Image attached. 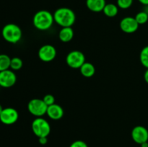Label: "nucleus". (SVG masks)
Returning <instances> with one entry per match:
<instances>
[{"instance_id":"nucleus-1","label":"nucleus","mask_w":148,"mask_h":147,"mask_svg":"<svg viewBox=\"0 0 148 147\" xmlns=\"http://www.w3.org/2000/svg\"><path fill=\"white\" fill-rule=\"evenodd\" d=\"M53 14L55 22L62 27H72L76 20L75 12L68 7H60Z\"/></svg>"},{"instance_id":"nucleus-2","label":"nucleus","mask_w":148,"mask_h":147,"mask_svg":"<svg viewBox=\"0 0 148 147\" xmlns=\"http://www.w3.org/2000/svg\"><path fill=\"white\" fill-rule=\"evenodd\" d=\"M53 14L48 10H40L33 16V25L39 30L44 31L49 30L53 25Z\"/></svg>"},{"instance_id":"nucleus-3","label":"nucleus","mask_w":148,"mask_h":147,"mask_svg":"<svg viewBox=\"0 0 148 147\" xmlns=\"http://www.w3.org/2000/svg\"><path fill=\"white\" fill-rule=\"evenodd\" d=\"M1 35L4 40L10 43H17L23 37V31L17 24L9 23L3 27Z\"/></svg>"},{"instance_id":"nucleus-4","label":"nucleus","mask_w":148,"mask_h":147,"mask_svg":"<svg viewBox=\"0 0 148 147\" xmlns=\"http://www.w3.org/2000/svg\"><path fill=\"white\" fill-rule=\"evenodd\" d=\"M32 131L38 137H48L51 133V125L46 119L43 118H36L31 124Z\"/></svg>"},{"instance_id":"nucleus-5","label":"nucleus","mask_w":148,"mask_h":147,"mask_svg":"<svg viewBox=\"0 0 148 147\" xmlns=\"http://www.w3.org/2000/svg\"><path fill=\"white\" fill-rule=\"evenodd\" d=\"M48 106L43 99L35 98L31 99L27 104V110L29 112L36 118H40L46 114Z\"/></svg>"},{"instance_id":"nucleus-6","label":"nucleus","mask_w":148,"mask_h":147,"mask_svg":"<svg viewBox=\"0 0 148 147\" xmlns=\"http://www.w3.org/2000/svg\"><path fill=\"white\" fill-rule=\"evenodd\" d=\"M85 62V56L79 50H72L66 57V63L72 69H79Z\"/></svg>"},{"instance_id":"nucleus-7","label":"nucleus","mask_w":148,"mask_h":147,"mask_svg":"<svg viewBox=\"0 0 148 147\" xmlns=\"http://www.w3.org/2000/svg\"><path fill=\"white\" fill-rule=\"evenodd\" d=\"M19 118L17 110L13 108H4L0 115V121L4 125H12L15 123Z\"/></svg>"},{"instance_id":"nucleus-8","label":"nucleus","mask_w":148,"mask_h":147,"mask_svg":"<svg viewBox=\"0 0 148 147\" xmlns=\"http://www.w3.org/2000/svg\"><path fill=\"white\" fill-rule=\"evenodd\" d=\"M17 82V76L12 69L0 71V86L3 88H10L14 86Z\"/></svg>"},{"instance_id":"nucleus-9","label":"nucleus","mask_w":148,"mask_h":147,"mask_svg":"<svg viewBox=\"0 0 148 147\" xmlns=\"http://www.w3.org/2000/svg\"><path fill=\"white\" fill-rule=\"evenodd\" d=\"M38 57L42 61L50 62L53 61L56 56V50L54 46L51 45H43L39 48L38 52Z\"/></svg>"},{"instance_id":"nucleus-10","label":"nucleus","mask_w":148,"mask_h":147,"mask_svg":"<svg viewBox=\"0 0 148 147\" xmlns=\"http://www.w3.org/2000/svg\"><path fill=\"white\" fill-rule=\"evenodd\" d=\"M132 138L138 144L148 141V131L143 125H137L132 131Z\"/></svg>"},{"instance_id":"nucleus-11","label":"nucleus","mask_w":148,"mask_h":147,"mask_svg":"<svg viewBox=\"0 0 148 147\" xmlns=\"http://www.w3.org/2000/svg\"><path fill=\"white\" fill-rule=\"evenodd\" d=\"M140 24L132 17H124L120 22V28L126 33H134L138 30Z\"/></svg>"},{"instance_id":"nucleus-12","label":"nucleus","mask_w":148,"mask_h":147,"mask_svg":"<svg viewBox=\"0 0 148 147\" xmlns=\"http://www.w3.org/2000/svg\"><path fill=\"white\" fill-rule=\"evenodd\" d=\"M46 114L51 120H58L63 117L64 110L60 105L54 103L50 106H48Z\"/></svg>"},{"instance_id":"nucleus-13","label":"nucleus","mask_w":148,"mask_h":147,"mask_svg":"<svg viewBox=\"0 0 148 147\" xmlns=\"http://www.w3.org/2000/svg\"><path fill=\"white\" fill-rule=\"evenodd\" d=\"M106 4V0H86L87 7L93 12H103Z\"/></svg>"},{"instance_id":"nucleus-14","label":"nucleus","mask_w":148,"mask_h":147,"mask_svg":"<svg viewBox=\"0 0 148 147\" xmlns=\"http://www.w3.org/2000/svg\"><path fill=\"white\" fill-rule=\"evenodd\" d=\"M74 37V30L72 27H62L59 33V37L63 43L71 41Z\"/></svg>"},{"instance_id":"nucleus-15","label":"nucleus","mask_w":148,"mask_h":147,"mask_svg":"<svg viewBox=\"0 0 148 147\" xmlns=\"http://www.w3.org/2000/svg\"><path fill=\"white\" fill-rule=\"evenodd\" d=\"M79 70H80L81 74L86 78L92 77L95 73V66L90 62L85 61L79 68Z\"/></svg>"},{"instance_id":"nucleus-16","label":"nucleus","mask_w":148,"mask_h":147,"mask_svg":"<svg viewBox=\"0 0 148 147\" xmlns=\"http://www.w3.org/2000/svg\"><path fill=\"white\" fill-rule=\"evenodd\" d=\"M103 12L104 14L108 17H114L118 14L119 7L118 6L113 3H109V4H106Z\"/></svg>"},{"instance_id":"nucleus-17","label":"nucleus","mask_w":148,"mask_h":147,"mask_svg":"<svg viewBox=\"0 0 148 147\" xmlns=\"http://www.w3.org/2000/svg\"><path fill=\"white\" fill-rule=\"evenodd\" d=\"M11 58L7 54H0V71L10 69Z\"/></svg>"},{"instance_id":"nucleus-18","label":"nucleus","mask_w":148,"mask_h":147,"mask_svg":"<svg viewBox=\"0 0 148 147\" xmlns=\"http://www.w3.org/2000/svg\"><path fill=\"white\" fill-rule=\"evenodd\" d=\"M140 60L142 65L146 69H148V46H145L142 49L140 54Z\"/></svg>"},{"instance_id":"nucleus-19","label":"nucleus","mask_w":148,"mask_h":147,"mask_svg":"<svg viewBox=\"0 0 148 147\" xmlns=\"http://www.w3.org/2000/svg\"><path fill=\"white\" fill-rule=\"evenodd\" d=\"M23 66V62L20 58L13 57L11 59L10 62V69L12 71H18L21 69Z\"/></svg>"},{"instance_id":"nucleus-20","label":"nucleus","mask_w":148,"mask_h":147,"mask_svg":"<svg viewBox=\"0 0 148 147\" xmlns=\"http://www.w3.org/2000/svg\"><path fill=\"white\" fill-rule=\"evenodd\" d=\"M134 18L139 24H144L148 21V14L145 11H141L136 14Z\"/></svg>"},{"instance_id":"nucleus-21","label":"nucleus","mask_w":148,"mask_h":147,"mask_svg":"<svg viewBox=\"0 0 148 147\" xmlns=\"http://www.w3.org/2000/svg\"><path fill=\"white\" fill-rule=\"evenodd\" d=\"M134 0H117V6L122 10L129 9L133 4Z\"/></svg>"},{"instance_id":"nucleus-22","label":"nucleus","mask_w":148,"mask_h":147,"mask_svg":"<svg viewBox=\"0 0 148 147\" xmlns=\"http://www.w3.org/2000/svg\"><path fill=\"white\" fill-rule=\"evenodd\" d=\"M43 100V102L46 103V105L47 106H50V105H53V104L55 103V98L51 94H48V95H46L42 99Z\"/></svg>"},{"instance_id":"nucleus-23","label":"nucleus","mask_w":148,"mask_h":147,"mask_svg":"<svg viewBox=\"0 0 148 147\" xmlns=\"http://www.w3.org/2000/svg\"><path fill=\"white\" fill-rule=\"evenodd\" d=\"M69 147H88V146L85 141H81V140H77V141L72 142Z\"/></svg>"},{"instance_id":"nucleus-24","label":"nucleus","mask_w":148,"mask_h":147,"mask_svg":"<svg viewBox=\"0 0 148 147\" xmlns=\"http://www.w3.org/2000/svg\"><path fill=\"white\" fill-rule=\"evenodd\" d=\"M38 141L40 144L42 145H45L46 144H47V137H41V138H38Z\"/></svg>"},{"instance_id":"nucleus-25","label":"nucleus","mask_w":148,"mask_h":147,"mask_svg":"<svg viewBox=\"0 0 148 147\" xmlns=\"http://www.w3.org/2000/svg\"><path fill=\"white\" fill-rule=\"evenodd\" d=\"M144 79L146 82V83L148 84V69H146L145 72L144 74Z\"/></svg>"},{"instance_id":"nucleus-26","label":"nucleus","mask_w":148,"mask_h":147,"mask_svg":"<svg viewBox=\"0 0 148 147\" xmlns=\"http://www.w3.org/2000/svg\"><path fill=\"white\" fill-rule=\"evenodd\" d=\"M140 3L145 6H148V0H138Z\"/></svg>"},{"instance_id":"nucleus-27","label":"nucleus","mask_w":148,"mask_h":147,"mask_svg":"<svg viewBox=\"0 0 148 147\" xmlns=\"http://www.w3.org/2000/svg\"><path fill=\"white\" fill-rule=\"evenodd\" d=\"M140 146H141V147H148V142H145V143H143L142 144H140Z\"/></svg>"},{"instance_id":"nucleus-28","label":"nucleus","mask_w":148,"mask_h":147,"mask_svg":"<svg viewBox=\"0 0 148 147\" xmlns=\"http://www.w3.org/2000/svg\"><path fill=\"white\" fill-rule=\"evenodd\" d=\"M3 109H4V108H2V106H1V105H0V115H1V112H2V110H3Z\"/></svg>"}]
</instances>
